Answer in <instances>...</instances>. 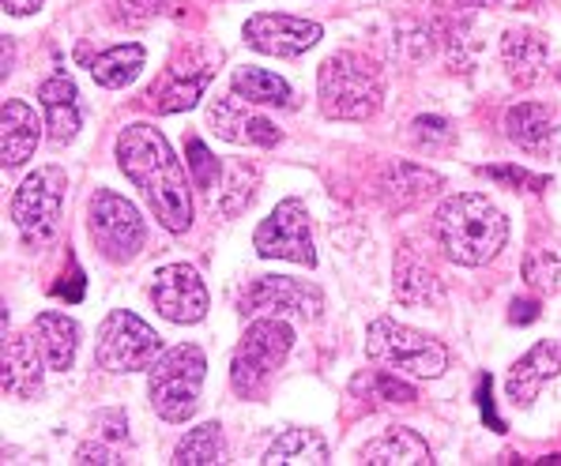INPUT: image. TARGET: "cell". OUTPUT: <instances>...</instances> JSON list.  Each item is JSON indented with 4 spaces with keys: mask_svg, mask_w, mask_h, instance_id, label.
<instances>
[{
    "mask_svg": "<svg viewBox=\"0 0 561 466\" xmlns=\"http://www.w3.org/2000/svg\"><path fill=\"white\" fill-rule=\"evenodd\" d=\"M117 166L133 180L151 203L154 219L170 233H185L193 226V196H188V177L181 162L170 151L167 136L148 120L121 128L117 136Z\"/></svg>",
    "mask_w": 561,
    "mask_h": 466,
    "instance_id": "obj_1",
    "label": "cell"
},
{
    "mask_svg": "<svg viewBox=\"0 0 561 466\" xmlns=\"http://www.w3.org/2000/svg\"><path fill=\"white\" fill-rule=\"evenodd\" d=\"M230 88H234V94H241L249 106H275V109H295L298 106L295 91H290L275 72H267V68H253V65L234 68Z\"/></svg>",
    "mask_w": 561,
    "mask_h": 466,
    "instance_id": "obj_24",
    "label": "cell"
},
{
    "mask_svg": "<svg viewBox=\"0 0 561 466\" xmlns=\"http://www.w3.org/2000/svg\"><path fill=\"white\" fill-rule=\"evenodd\" d=\"M524 282L535 293H554L561 287V245L531 248L524 260Z\"/></svg>",
    "mask_w": 561,
    "mask_h": 466,
    "instance_id": "obj_31",
    "label": "cell"
},
{
    "mask_svg": "<svg viewBox=\"0 0 561 466\" xmlns=\"http://www.w3.org/2000/svg\"><path fill=\"white\" fill-rule=\"evenodd\" d=\"M38 102L46 109V128L54 143H68L80 132V91L68 75H54L38 88Z\"/></svg>",
    "mask_w": 561,
    "mask_h": 466,
    "instance_id": "obj_22",
    "label": "cell"
},
{
    "mask_svg": "<svg viewBox=\"0 0 561 466\" xmlns=\"http://www.w3.org/2000/svg\"><path fill=\"white\" fill-rule=\"evenodd\" d=\"M535 316H539V305H535V301H513V313H508L513 324H531Z\"/></svg>",
    "mask_w": 561,
    "mask_h": 466,
    "instance_id": "obj_39",
    "label": "cell"
},
{
    "mask_svg": "<svg viewBox=\"0 0 561 466\" xmlns=\"http://www.w3.org/2000/svg\"><path fill=\"white\" fill-rule=\"evenodd\" d=\"M211 72H215L211 60H204V65H196V68H185V65L167 68V75L148 91L151 106L159 109V114H185V109H193L196 102H201L204 88L211 83Z\"/></svg>",
    "mask_w": 561,
    "mask_h": 466,
    "instance_id": "obj_18",
    "label": "cell"
},
{
    "mask_svg": "<svg viewBox=\"0 0 561 466\" xmlns=\"http://www.w3.org/2000/svg\"><path fill=\"white\" fill-rule=\"evenodd\" d=\"M547 60H550V49H547V38L539 31H505L502 38V65H505V75L513 88H535L547 72Z\"/></svg>",
    "mask_w": 561,
    "mask_h": 466,
    "instance_id": "obj_17",
    "label": "cell"
},
{
    "mask_svg": "<svg viewBox=\"0 0 561 466\" xmlns=\"http://www.w3.org/2000/svg\"><path fill=\"white\" fill-rule=\"evenodd\" d=\"M351 392L369 399L374 407H411V403H419V392L408 380H400V373H392V369H374V373L355 376Z\"/></svg>",
    "mask_w": 561,
    "mask_h": 466,
    "instance_id": "obj_29",
    "label": "cell"
},
{
    "mask_svg": "<svg viewBox=\"0 0 561 466\" xmlns=\"http://www.w3.org/2000/svg\"><path fill=\"white\" fill-rule=\"evenodd\" d=\"M241 313L245 316H295V321H317L324 308V293L313 282L287 279V275H264L241 293Z\"/></svg>",
    "mask_w": 561,
    "mask_h": 466,
    "instance_id": "obj_10",
    "label": "cell"
},
{
    "mask_svg": "<svg viewBox=\"0 0 561 466\" xmlns=\"http://www.w3.org/2000/svg\"><path fill=\"white\" fill-rule=\"evenodd\" d=\"M253 245L264 260H290V264H317V248L309 237V211L301 200H283L272 214L256 226Z\"/></svg>",
    "mask_w": 561,
    "mask_h": 466,
    "instance_id": "obj_11",
    "label": "cell"
},
{
    "mask_svg": "<svg viewBox=\"0 0 561 466\" xmlns=\"http://www.w3.org/2000/svg\"><path fill=\"white\" fill-rule=\"evenodd\" d=\"M437 188H442V174H434L426 166H414V162H396L381 177V200L392 211H411V207L426 203Z\"/></svg>",
    "mask_w": 561,
    "mask_h": 466,
    "instance_id": "obj_20",
    "label": "cell"
},
{
    "mask_svg": "<svg viewBox=\"0 0 561 466\" xmlns=\"http://www.w3.org/2000/svg\"><path fill=\"white\" fill-rule=\"evenodd\" d=\"M505 136L528 154L561 151V109L542 102H520L505 114Z\"/></svg>",
    "mask_w": 561,
    "mask_h": 466,
    "instance_id": "obj_15",
    "label": "cell"
},
{
    "mask_svg": "<svg viewBox=\"0 0 561 466\" xmlns=\"http://www.w3.org/2000/svg\"><path fill=\"white\" fill-rule=\"evenodd\" d=\"M42 353L38 339L31 335H4V392L20 395V399H31L34 392L42 387Z\"/></svg>",
    "mask_w": 561,
    "mask_h": 466,
    "instance_id": "obj_21",
    "label": "cell"
},
{
    "mask_svg": "<svg viewBox=\"0 0 561 466\" xmlns=\"http://www.w3.org/2000/svg\"><path fill=\"white\" fill-rule=\"evenodd\" d=\"M151 301L170 324H201L207 316V287L188 264L162 267L151 282Z\"/></svg>",
    "mask_w": 561,
    "mask_h": 466,
    "instance_id": "obj_12",
    "label": "cell"
},
{
    "mask_svg": "<svg viewBox=\"0 0 561 466\" xmlns=\"http://www.w3.org/2000/svg\"><path fill=\"white\" fill-rule=\"evenodd\" d=\"M558 373H561V347L558 342L547 339V342H539V347H531L513 369H508V380H505L508 403H516V407H531V403L539 399L542 384L554 380Z\"/></svg>",
    "mask_w": 561,
    "mask_h": 466,
    "instance_id": "obj_16",
    "label": "cell"
},
{
    "mask_svg": "<svg viewBox=\"0 0 561 466\" xmlns=\"http://www.w3.org/2000/svg\"><path fill=\"white\" fill-rule=\"evenodd\" d=\"M434 237L442 253L460 267L490 264L508 241V219L486 196L463 193L437 207Z\"/></svg>",
    "mask_w": 561,
    "mask_h": 466,
    "instance_id": "obj_2",
    "label": "cell"
},
{
    "mask_svg": "<svg viewBox=\"0 0 561 466\" xmlns=\"http://www.w3.org/2000/svg\"><path fill=\"white\" fill-rule=\"evenodd\" d=\"M94 429L106 440H128V418L125 410H99L94 413Z\"/></svg>",
    "mask_w": 561,
    "mask_h": 466,
    "instance_id": "obj_37",
    "label": "cell"
},
{
    "mask_svg": "<svg viewBox=\"0 0 561 466\" xmlns=\"http://www.w3.org/2000/svg\"><path fill=\"white\" fill-rule=\"evenodd\" d=\"M76 463L117 466V463H128V459L121 452H114V447H106V444H80V447H76Z\"/></svg>",
    "mask_w": 561,
    "mask_h": 466,
    "instance_id": "obj_38",
    "label": "cell"
},
{
    "mask_svg": "<svg viewBox=\"0 0 561 466\" xmlns=\"http://www.w3.org/2000/svg\"><path fill=\"white\" fill-rule=\"evenodd\" d=\"M290 347H295V331L283 316H261L245 327L234 361H230V384L241 399H256L264 392L275 369L287 361Z\"/></svg>",
    "mask_w": 561,
    "mask_h": 466,
    "instance_id": "obj_5",
    "label": "cell"
},
{
    "mask_svg": "<svg viewBox=\"0 0 561 466\" xmlns=\"http://www.w3.org/2000/svg\"><path fill=\"white\" fill-rule=\"evenodd\" d=\"M106 4H110V20L117 27H144V23H151L162 12L167 0H106Z\"/></svg>",
    "mask_w": 561,
    "mask_h": 466,
    "instance_id": "obj_34",
    "label": "cell"
},
{
    "mask_svg": "<svg viewBox=\"0 0 561 466\" xmlns=\"http://www.w3.org/2000/svg\"><path fill=\"white\" fill-rule=\"evenodd\" d=\"M12 65H15V54H12V42L4 38V80H8V72H12Z\"/></svg>",
    "mask_w": 561,
    "mask_h": 466,
    "instance_id": "obj_41",
    "label": "cell"
},
{
    "mask_svg": "<svg viewBox=\"0 0 561 466\" xmlns=\"http://www.w3.org/2000/svg\"><path fill=\"white\" fill-rule=\"evenodd\" d=\"M0 4H4L8 15H34L46 0H0Z\"/></svg>",
    "mask_w": 561,
    "mask_h": 466,
    "instance_id": "obj_40",
    "label": "cell"
},
{
    "mask_svg": "<svg viewBox=\"0 0 561 466\" xmlns=\"http://www.w3.org/2000/svg\"><path fill=\"white\" fill-rule=\"evenodd\" d=\"M317 98L321 114L332 120H369L385 98L381 72L358 54H335L317 72Z\"/></svg>",
    "mask_w": 561,
    "mask_h": 466,
    "instance_id": "obj_3",
    "label": "cell"
},
{
    "mask_svg": "<svg viewBox=\"0 0 561 466\" xmlns=\"http://www.w3.org/2000/svg\"><path fill=\"white\" fill-rule=\"evenodd\" d=\"M207 125H211V132L222 136V140L249 143V147H275V143H279V136H283L279 128H275V120L253 114L241 94L215 98L211 106H207Z\"/></svg>",
    "mask_w": 561,
    "mask_h": 466,
    "instance_id": "obj_14",
    "label": "cell"
},
{
    "mask_svg": "<svg viewBox=\"0 0 561 466\" xmlns=\"http://www.w3.org/2000/svg\"><path fill=\"white\" fill-rule=\"evenodd\" d=\"M366 353H369V361H377L381 369H392V373H403V376H419V380H437L448 369V353L442 342L414 331V327L388 321V316L369 324Z\"/></svg>",
    "mask_w": 561,
    "mask_h": 466,
    "instance_id": "obj_6",
    "label": "cell"
},
{
    "mask_svg": "<svg viewBox=\"0 0 561 466\" xmlns=\"http://www.w3.org/2000/svg\"><path fill=\"white\" fill-rule=\"evenodd\" d=\"M264 466H324L328 463V444L313 429H287L283 436H275V444L264 452Z\"/></svg>",
    "mask_w": 561,
    "mask_h": 466,
    "instance_id": "obj_26",
    "label": "cell"
},
{
    "mask_svg": "<svg viewBox=\"0 0 561 466\" xmlns=\"http://www.w3.org/2000/svg\"><path fill=\"white\" fill-rule=\"evenodd\" d=\"M362 459L374 466H411V463L422 466V463H434V455H430V444L419 433H411V429H392V433H385L381 440H369V444L362 447Z\"/></svg>",
    "mask_w": 561,
    "mask_h": 466,
    "instance_id": "obj_25",
    "label": "cell"
},
{
    "mask_svg": "<svg viewBox=\"0 0 561 466\" xmlns=\"http://www.w3.org/2000/svg\"><path fill=\"white\" fill-rule=\"evenodd\" d=\"M68 177L60 166H42L15 188L12 196V222L27 245H46L60 230V207H65Z\"/></svg>",
    "mask_w": 561,
    "mask_h": 466,
    "instance_id": "obj_9",
    "label": "cell"
},
{
    "mask_svg": "<svg viewBox=\"0 0 561 466\" xmlns=\"http://www.w3.org/2000/svg\"><path fill=\"white\" fill-rule=\"evenodd\" d=\"M256 180H261V174H256L253 166H245V162L230 170L227 193H222L219 203H215V207H219V214H241V211H245V207L256 200Z\"/></svg>",
    "mask_w": 561,
    "mask_h": 466,
    "instance_id": "obj_32",
    "label": "cell"
},
{
    "mask_svg": "<svg viewBox=\"0 0 561 466\" xmlns=\"http://www.w3.org/2000/svg\"><path fill=\"white\" fill-rule=\"evenodd\" d=\"M245 42L253 49H261L267 57H301L306 49H313L321 42V23L309 20H295V15H275V12H261L249 15V23L241 27Z\"/></svg>",
    "mask_w": 561,
    "mask_h": 466,
    "instance_id": "obj_13",
    "label": "cell"
},
{
    "mask_svg": "<svg viewBox=\"0 0 561 466\" xmlns=\"http://www.w3.org/2000/svg\"><path fill=\"white\" fill-rule=\"evenodd\" d=\"M144 60H148V49L140 42H125V46H114L106 54H99L91 60V75L99 88H110V91H121L140 75Z\"/></svg>",
    "mask_w": 561,
    "mask_h": 466,
    "instance_id": "obj_27",
    "label": "cell"
},
{
    "mask_svg": "<svg viewBox=\"0 0 561 466\" xmlns=\"http://www.w3.org/2000/svg\"><path fill=\"white\" fill-rule=\"evenodd\" d=\"M414 140L422 147H448L456 140V128L445 117H414Z\"/></svg>",
    "mask_w": 561,
    "mask_h": 466,
    "instance_id": "obj_36",
    "label": "cell"
},
{
    "mask_svg": "<svg viewBox=\"0 0 561 466\" xmlns=\"http://www.w3.org/2000/svg\"><path fill=\"white\" fill-rule=\"evenodd\" d=\"M185 159H188L193 185L204 188V193H211V188L219 185V159H215V154L204 147V140H196V136H188L185 140Z\"/></svg>",
    "mask_w": 561,
    "mask_h": 466,
    "instance_id": "obj_33",
    "label": "cell"
},
{
    "mask_svg": "<svg viewBox=\"0 0 561 466\" xmlns=\"http://www.w3.org/2000/svg\"><path fill=\"white\" fill-rule=\"evenodd\" d=\"M42 136L38 114L20 98H4V109H0V162L4 170H15L34 154Z\"/></svg>",
    "mask_w": 561,
    "mask_h": 466,
    "instance_id": "obj_19",
    "label": "cell"
},
{
    "mask_svg": "<svg viewBox=\"0 0 561 466\" xmlns=\"http://www.w3.org/2000/svg\"><path fill=\"white\" fill-rule=\"evenodd\" d=\"M178 466H219L227 463V440H222L219 421H204V426L188 429L174 447Z\"/></svg>",
    "mask_w": 561,
    "mask_h": 466,
    "instance_id": "obj_28",
    "label": "cell"
},
{
    "mask_svg": "<svg viewBox=\"0 0 561 466\" xmlns=\"http://www.w3.org/2000/svg\"><path fill=\"white\" fill-rule=\"evenodd\" d=\"M31 331L38 339L42 353H46V365L57 369V373H68L76 361V350H80V324L60 313H42L31 324Z\"/></svg>",
    "mask_w": 561,
    "mask_h": 466,
    "instance_id": "obj_23",
    "label": "cell"
},
{
    "mask_svg": "<svg viewBox=\"0 0 561 466\" xmlns=\"http://www.w3.org/2000/svg\"><path fill=\"white\" fill-rule=\"evenodd\" d=\"M204 350L193 342H181L174 350H162L148 369V395L151 407L162 421H188L201 407V387H204Z\"/></svg>",
    "mask_w": 561,
    "mask_h": 466,
    "instance_id": "obj_4",
    "label": "cell"
},
{
    "mask_svg": "<svg viewBox=\"0 0 561 466\" xmlns=\"http://www.w3.org/2000/svg\"><path fill=\"white\" fill-rule=\"evenodd\" d=\"M396 298L403 305H430V301L442 298V282H437V275L430 267L403 260L396 264Z\"/></svg>",
    "mask_w": 561,
    "mask_h": 466,
    "instance_id": "obj_30",
    "label": "cell"
},
{
    "mask_svg": "<svg viewBox=\"0 0 561 466\" xmlns=\"http://www.w3.org/2000/svg\"><path fill=\"white\" fill-rule=\"evenodd\" d=\"M463 8H494L497 0H460Z\"/></svg>",
    "mask_w": 561,
    "mask_h": 466,
    "instance_id": "obj_42",
    "label": "cell"
},
{
    "mask_svg": "<svg viewBox=\"0 0 561 466\" xmlns=\"http://www.w3.org/2000/svg\"><path fill=\"white\" fill-rule=\"evenodd\" d=\"M479 177H490L505 188H524V193H542L550 185L547 177L531 174V170H520V166H479Z\"/></svg>",
    "mask_w": 561,
    "mask_h": 466,
    "instance_id": "obj_35",
    "label": "cell"
},
{
    "mask_svg": "<svg viewBox=\"0 0 561 466\" xmlns=\"http://www.w3.org/2000/svg\"><path fill=\"white\" fill-rule=\"evenodd\" d=\"M88 230L99 253L110 264H128L140 256L144 241H148V226H144L140 211L117 196L114 188H94L88 200Z\"/></svg>",
    "mask_w": 561,
    "mask_h": 466,
    "instance_id": "obj_7",
    "label": "cell"
},
{
    "mask_svg": "<svg viewBox=\"0 0 561 466\" xmlns=\"http://www.w3.org/2000/svg\"><path fill=\"white\" fill-rule=\"evenodd\" d=\"M162 353V339L154 327H148L128 308H114L99 327V347H94V361L106 373H140L151 369L154 358Z\"/></svg>",
    "mask_w": 561,
    "mask_h": 466,
    "instance_id": "obj_8",
    "label": "cell"
}]
</instances>
